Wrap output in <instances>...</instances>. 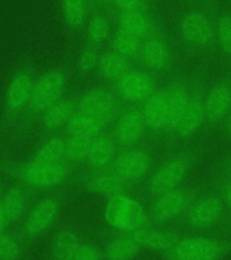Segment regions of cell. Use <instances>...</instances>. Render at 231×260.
Returning <instances> with one entry per match:
<instances>
[{
  "instance_id": "cell-22",
  "label": "cell",
  "mask_w": 231,
  "mask_h": 260,
  "mask_svg": "<svg viewBox=\"0 0 231 260\" xmlns=\"http://www.w3.org/2000/svg\"><path fill=\"white\" fill-rule=\"evenodd\" d=\"M116 146L111 138L98 135L90 141L87 162L94 170H105L114 162Z\"/></svg>"
},
{
  "instance_id": "cell-28",
  "label": "cell",
  "mask_w": 231,
  "mask_h": 260,
  "mask_svg": "<svg viewBox=\"0 0 231 260\" xmlns=\"http://www.w3.org/2000/svg\"><path fill=\"white\" fill-rule=\"evenodd\" d=\"M141 246L137 242L132 236L118 237L111 240L104 251V258L110 260L131 259L138 256L141 251Z\"/></svg>"
},
{
  "instance_id": "cell-19",
  "label": "cell",
  "mask_w": 231,
  "mask_h": 260,
  "mask_svg": "<svg viewBox=\"0 0 231 260\" xmlns=\"http://www.w3.org/2000/svg\"><path fill=\"white\" fill-rule=\"evenodd\" d=\"M36 78L27 69L20 70L8 83L5 96V105L10 113H18L31 102Z\"/></svg>"
},
{
  "instance_id": "cell-11",
  "label": "cell",
  "mask_w": 231,
  "mask_h": 260,
  "mask_svg": "<svg viewBox=\"0 0 231 260\" xmlns=\"http://www.w3.org/2000/svg\"><path fill=\"white\" fill-rule=\"evenodd\" d=\"M230 114L231 73L206 90L203 130L220 127Z\"/></svg>"
},
{
  "instance_id": "cell-43",
  "label": "cell",
  "mask_w": 231,
  "mask_h": 260,
  "mask_svg": "<svg viewBox=\"0 0 231 260\" xmlns=\"http://www.w3.org/2000/svg\"><path fill=\"white\" fill-rule=\"evenodd\" d=\"M222 227L224 228V230H225V231H227V232H231V219L226 220Z\"/></svg>"
},
{
  "instance_id": "cell-3",
  "label": "cell",
  "mask_w": 231,
  "mask_h": 260,
  "mask_svg": "<svg viewBox=\"0 0 231 260\" xmlns=\"http://www.w3.org/2000/svg\"><path fill=\"white\" fill-rule=\"evenodd\" d=\"M203 187L184 184L152 199L148 211L150 224L161 227L176 228Z\"/></svg>"
},
{
  "instance_id": "cell-13",
  "label": "cell",
  "mask_w": 231,
  "mask_h": 260,
  "mask_svg": "<svg viewBox=\"0 0 231 260\" xmlns=\"http://www.w3.org/2000/svg\"><path fill=\"white\" fill-rule=\"evenodd\" d=\"M67 84V75L61 69L50 70L36 80L29 108L36 113L44 112L61 100Z\"/></svg>"
},
{
  "instance_id": "cell-39",
  "label": "cell",
  "mask_w": 231,
  "mask_h": 260,
  "mask_svg": "<svg viewBox=\"0 0 231 260\" xmlns=\"http://www.w3.org/2000/svg\"><path fill=\"white\" fill-rule=\"evenodd\" d=\"M149 0H115L114 6L119 13L149 9Z\"/></svg>"
},
{
  "instance_id": "cell-6",
  "label": "cell",
  "mask_w": 231,
  "mask_h": 260,
  "mask_svg": "<svg viewBox=\"0 0 231 260\" xmlns=\"http://www.w3.org/2000/svg\"><path fill=\"white\" fill-rule=\"evenodd\" d=\"M138 59L150 73L162 80L175 73V45L166 27L143 40Z\"/></svg>"
},
{
  "instance_id": "cell-24",
  "label": "cell",
  "mask_w": 231,
  "mask_h": 260,
  "mask_svg": "<svg viewBox=\"0 0 231 260\" xmlns=\"http://www.w3.org/2000/svg\"><path fill=\"white\" fill-rule=\"evenodd\" d=\"M61 15L67 27L80 31L89 19V0H61Z\"/></svg>"
},
{
  "instance_id": "cell-40",
  "label": "cell",
  "mask_w": 231,
  "mask_h": 260,
  "mask_svg": "<svg viewBox=\"0 0 231 260\" xmlns=\"http://www.w3.org/2000/svg\"><path fill=\"white\" fill-rule=\"evenodd\" d=\"M218 171L219 175H225L231 178V154L220 160L218 165Z\"/></svg>"
},
{
  "instance_id": "cell-21",
  "label": "cell",
  "mask_w": 231,
  "mask_h": 260,
  "mask_svg": "<svg viewBox=\"0 0 231 260\" xmlns=\"http://www.w3.org/2000/svg\"><path fill=\"white\" fill-rule=\"evenodd\" d=\"M84 186L89 191L102 196H115L123 193L126 183L115 172L95 170L84 179Z\"/></svg>"
},
{
  "instance_id": "cell-36",
  "label": "cell",
  "mask_w": 231,
  "mask_h": 260,
  "mask_svg": "<svg viewBox=\"0 0 231 260\" xmlns=\"http://www.w3.org/2000/svg\"><path fill=\"white\" fill-rule=\"evenodd\" d=\"M21 254V247L16 239L0 232V259H16Z\"/></svg>"
},
{
  "instance_id": "cell-27",
  "label": "cell",
  "mask_w": 231,
  "mask_h": 260,
  "mask_svg": "<svg viewBox=\"0 0 231 260\" xmlns=\"http://www.w3.org/2000/svg\"><path fill=\"white\" fill-rule=\"evenodd\" d=\"M97 69L104 79L116 82L131 68L129 60L111 51L101 55Z\"/></svg>"
},
{
  "instance_id": "cell-26",
  "label": "cell",
  "mask_w": 231,
  "mask_h": 260,
  "mask_svg": "<svg viewBox=\"0 0 231 260\" xmlns=\"http://www.w3.org/2000/svg\"><path fill=\"white\" fill-rule=\"evenodd\" d=\"M81 245V239L76 232L62 230L53 238L51 253L55 259H74Z\"/></svg>"
},
{
  "instance_id": "cell-18",
  "label": "cell",
  "mask_w": 231,
  "mask_h": 260,
  "mask_svg": "<svg viewBox=\"0 0 231 260\" xmlns=\"http://www.w3.org/2000/svg\"><path fill=\"white\" fill-rule=\"evenodd\" d=\"M60 203L54 197L41 200L24 220L23 232L28 238H36L45 233L58 218Z\"/></svg>"
},
{
  "instance_id": "cell-45",
  "label": "cell",
  "mask_w": 231,
  "mask_h": 260,
  "mask_svg": "<svg viewBox=\"0 0 231 260\" xmlns=\"http://www.w3.org/2000/svg\"><path fill=\"white\" fill-rule=\"evenodd\" d=\"M191 2H194L197 4H204V3H208V2H211V0H190Z\"/></svg>"
},
{
  "instance_id": "cell-37",
  "label": "cell",
  "mask_w": 231,
  "mask_h": 260,
  "mask_svg": "<svg viewBox=\"0 0 231 260\" xmlns=\"http://www.w3.org/2000/svg\"><path fill=\"white\" fill-rule=\"evenodd\" d=\"M215 187L216 190L219 192L220 198L222 200L224 206L227 211V219H231V178L225 175H219L216 179L215 182L212 184ZM225 220V221H226ZM225 223V222H224Z\"/></svg>"
},
{
  "instance_id": "cell-12",
  "label": "cell",
  "mask_w": 231,
  "mask_h": 260,
  "mask_svg": "<svg viewBox=\"0 0 231 260\" xmlns=\"http://www.w3.org/2000/svg\"><path fill=\"white\" fill-rule=\"evenodd\" d=\"M17 175L23 183L37 189H48L63 183L69 169L62 162H47L32 160L18 168Z\"/></svg>"
},
{
  "instance_id": "cell-8",
  "label": "cell",
  "mask_w": 231,
  "mask_h": 260,
  "mask_svg": "<svg viewBox=\"0 0 231 260\" xmlns=\"http://www.w3.org/2000/svg\"><path fill=\"white\" fill-rule=\"evenodd\" d=\"M105 219L111 227L125 233L150 224L148 211L140 202L124 193L110 197L105 207Z\"/></svg>"
},
{
  "instance_id": "cell-46",
  "label": "cell",
  "mask_w": 231,
  "mask_h": 260,
  "mask_svg": "<svg viewBox=\"0 0 231 260\" xmlns=\"http://www.w3.org/2000/svg\"><path fill=\"white\" fill-rule=\"evenodd\" d=\"M1 194H2V186L0 184V197H1Z\"/></svg>"
},
{
  "instance_id": "cell-17",
  "label": "cell",
  "mask_w": 231,
  "mask_h": 260,
  "mask_svg": "<svg viewBox=\"0 0 231 260\" xmlns=\"http://www.w3.org/2000/svg\"><path fill=\"white\" fill-rule=\"evenodd\" d=\"M146 133L141 108L131 107L119 115L115 127V137L120 146L133 147L141 142Z\"/></svg>"
},
{
  "instance_id": "cell-14",
  "label": "cell",
  "mask_w": 231,
  "mask_h": 260,
  "mask_svg": "<svg viewBox=\"0 0 231 260\" xmlns=\"http://www.w3.org/2000/svg\"><path fill=\"white\" fill-rule=\"evenodd\" d=\"M154 168V155L150 149L143 147H133L124 152L114 162V172L126 183L148 177Z\"/></svg>"
},
{
  "instance_id": "cell-23",
  "label": "cell",
  "mask_w": 231,
  "mask_h": 260,
  "mask_svg": "<svg viewBox=\"0 0 231 260\" xmlns=\"http://www.w3.org/2000/svg\"><path fill=\"white\" fill-rule=\"evenodd\" d=\"M76 112V106L69 100H60L43 112L42 123L45 129L56 130L67 125Z\"/></svg>"
},
{
  "instance_id": "cell-29",
  "label": "cell",
  "mask_w": 231,
  "mask_h": 260,
  "mask_svg": "<svg viewBox=\"0 0 231 260\" xmlns=\"http://www.w3.org/2000/svg\"><path fill=\"white\" fill-rule=\"evenodd\" d=\"M26 194L19 186H13L2 195L0 206L9 221H16L24 214L26 208Z\"/></svg>"
},
{
  "instance_id": "cell-7",
  "label": "cell",
  "mask_w": 231,
  "mask_h": 260,
  "mask_svg": "<svg viewBox=\"0 0 231 260\" xmlns=\"http://www.w3.org/2000/svg\"><path fill=\"white\" fill-rule=\"evenodd\" d=\"M204 77L201 79L192 92L190 102L174 129L167 136L163 146L167 152L177 148L179 144L193 137L204 126V100L207 90Z\"/></svg>"
},
{
  "instance_id": "cell-9",
  "label": "cell",
  "mask_w": 231,
  "mask_h": 260,
  "mask_svg": "<svg viewBox=\"0 0 231 260\" xmlns=\"http://www.w3.org/2000/svg\"><path fill=\"white\" fill-rule=\"evenodd\" d=\"M142 112L146 132L154 141L163 144L170 126V104L167 81H162L158 89L142 104Z\"/></svg>"
},
{
  "instance_id": "cell-42",
  "label": "cell",
  "mask_w": 231,
  "mask_h": 260,
  "mask_svg": "<svg viewBox=\"0 0 231 260\" xmlns=\"http://www.w3.org/2000/svg\"><path fill=\"white\" fill-rule=\"evenodd\" d=\"M8 220L7 217L5 215L4 211L0 206V232L4 231L5 228L8 225Z\"/></svg>"
},
{
  "instance_id": "cell-2",
  "label": "cell",
  "mask_w": 231,
  "mask_h": 260,
  "mask_svg": "<svg viewBox=\"0 0 231 260\" xmlns=\"http://www.w3.org/2000/svg\"><path fill=\"white\" fill-rule=\"evenodd\" d=\"M202 151L195 146L175 148L167 152L166 158L154 167L146 183V193L154 199L183 184L197 167Z\"/></svg>"
},
{
  "instance_id": "cell-31",
  "label": "cell",
  "mask_w": 231,
  "mask_h": 260,
  "mask_svg": "<svg viewBox=\"0 0 231 260\" xmlns=\"http://www.w3.org/2000/svg\"><path fill=\"white\" fill-rule=\"evenodd\" d=\"M143 40L121 30H118L114 35L112 47L115 53L126 58L127 60L138 58Z\"/></svg>"
},
{
  "instance_id": "cell-1",
  "label": "cell",
  "mask_w": 231,
  "mask_h": 260,
  "mask_svg": "<svg viewBox=\"0 0 231 260\" xmlns=\"http://www.w3.org/2000/svg\"><path fill=\"white\" fill-rule=\"evenodd\" d=\"M219 13L211 2L200 4L180 17L178 36L183 50L190 54L211 53L217 48Z\"/></svg>"
},
{
  "instance_id": "cell-16",
  "label": "cell",
  "mask_w": 231,
  "mask_h": 260,
  "mask_svg": "<svg viewBox=\"0 0 231 260\" xmlns=\"http://www.w3.org/2000/svg\"><path fill=\"white\" fill-rule=\"evenodd\" d=\"M141 248L158 253L161 256L173 248L184 234L177 228L161 227L149 224L128 233Z\"/></svg>"
},
{
  "instance_id": "cell-5",
  "label": "cell",
  "mask_w": 231,
  "mask_h": 260,
  "mask_svg": "<svg viewBox=\"0 0 231 260\" xmlns=\"http://www.w3.org/2000/svg\"><path fill=\"white\" fill-rule=\"evenodd\" d=\"M227 218V211L215 187L203 188L191 203L183 218L182 225L197 233H204L222 227Z\"/></svg>"
},
{
  "instance_id": "cell-44",
  "label": "cell",
  "mask_w": 231,
  "mask_h": 260,
  "mask_svg": "<svg viewBox=\"0 0 231 260\" xmlns=\"http://www.w3.org/2000/svg\"><path fill=\"white\" fill-rule=\"evenodd\" d=\"M102 4L106 5V6H114L115 0H100Z\"/></svg>"
},
{
  "instance_id": "cell-38",
  "label": "cell",
  "mask_w": 231,
  "mask_h": 260,
  "mask_svg": "<svg viewBox=\"0 0 231 260\" xmlns=\"http://www.w3.org/2000/svg\"><path fill=\"white\" fill-rule=\"evenodd\" d=\"M104 258V252L90 244L81 243L74 259L101 260Z\"/></svg>"
},
{
  "instance_id": "cell-15",
  "label": "cell",
  "mask_w": 231,
  "mask_h": 260,
  "mask_svg": "<svg viewBox=\"0 0 231 260\" xmlns=\"http://www.w3.org/2000/svg\"><path fill=\"white\" fill-rule=\"evenodd\" d=\"M77 107L79 111L107 124L119 116L120 104L117 95L112 91L104 88H94L81 95Z\"/></svg>"
},
{
  "instance_id": "cell-10",
  "label": "cell",
  "mask_w": 231,
  "mask_h": 260,
  "mask_svg": "<svg viewBox=\"0 0 231 260\" xmlns=\"http://www.w3.org/2000/svg\"><path fill=\"white\" fill-rule=\"evenodd\" d=\"M167 80L160 79L154 73L129 69L116 81V90L118 96L125 102L143 104L158 89L162 81Z\"/></svg>"
},
{
  "instance_id": "cell-41",
  "label": "cell",
  "mask_w": 231,
  "mask_h": 260,
  "mask_svg": "<svg viewBox=\"0 0 231 260\" xmlns=\"http://www.w3.org/2000/svg\"><path fill=\"white\" fill-rule=\"evenodd\" d=\"M219 128H221L226 137L231 140V114L225 119V121L222 123Z\"/></svg>"
},
{
  "instance_id": "cell-25",
  "label": "cell",
  "mask_w": 231,
  "mask_h": 260,
  "mask_svg": "<svg viewBox=\"0 0 231 260\" xmlns=\"http://www.w3.org/2000/svg\"><path fill=\"white\" fill-rule=\"evenodd\" d=\"M104 126L101 120L78 110L67 124V130L71 136L91 139L102 134Z\"/></svg>"
},
{
  "instance_id": "cell-47",
  "label": "cell",
  "mask_w": 231,
  "mask_h": 260,
  "mask_svg": "<svg viewBox=\"0 0 231 260\" xmlns=\"http://www.w3.org/2000/svg\"><path fill=\"white\" fill-rule=\"evenodd\" d=\"M154 1H157V0H149V2H154Z\"/></svg>"
},
{
  "instance_id": "cell-30",
  "label": "cell",
  "mask_w": 231,
  "mask_h": 260,
  "mask_svg": "<svg viewBox=\"0 0 231 260\" xmlns=\"http://www.w3.org/2000/svg\"><path fill=\"white\" fill-rule=\"evenodd\" d=\"M112 25L108 16L96 13L89 17L86 24V38L89 45L97 47L111 37Z\"/></svg>"
},
{
  "instance_id": "cell-34",
  "label": "cell",
  "mask_w": 231,
  "mask_h": 260,
  "mask_svg": "<svg viewBox=\"0 0 231 260\" xmlns=\"http://www.w3.org/2000/svg\"><path fill=\"white\" fill-rule=\"evenodd\" d=\"M91 139L71 136V138L66 140L65 157L73 162L86 161L89 154Z\"/></svg>"
},
{
  "instance_id": "cell-32",
  "label": "cell",
  "mask_w": 231,
  "mask_h": 260,
  "mask_svg": "<svg viewBox=\"0 0 231 260\" xmlns=\"http://www.w3.org/2000/svg\"><path fill=\"white\" fill-rule=\"evenodd\" d=\"M65 139L58 137L50 138L42 144L34 160L47 162H62V159L65 157Z\"/></svg>"
},
{
  "instance_id": "cell-33",
  "label": "cell",
  "mask_w": 231,
  "mask_h": 260,
  "mask_svg": "<svg viewBox=\"0 0 231 260\" xmlns=\"http://www.w3.org/2000/svg\"><path fill=\"white\" fill-rule=\"evenodd\" d=\"M217 48L231 61V10L219 14L217 22Z\"/></svg>"
},
{
  "instance_id": "cell-4",
  "label": "cell",
  "mask_w": 231,
  "mask_h": 260,
  "mask_svg": "<svg viewBox=\"0 0 231 260\" xmlns=\"http://www.w3.org/2000/svg\"><path fill=\"white\" fill-rule=\"evenodd\" d=\"M231 253V240L224 237L197 233L184 235L173 248L161 255L174 260L219 259Z\"/></svg>"
},
{
  "instance_id": "cell-35",
  "label": "cell",
  "mask_w": 231,
  "mask_h": 260,
  "mask_svg": "<svg viewBox=\"0 0 231 260\" xmlns=\"http://www.w3.org/2000/svg\"><path fill=\"white\" fill-rule=\"evenodd\" d=\"M100 54L96 46L89 45L81 50L78 56L77 66L79 71L82 73H89L97 68Z\"/></svg>"
},
{
  "instance_id": "cell-20",
  "label": "cell",
  "mask_w": 231,
  "mask_h": 260,
  "mask_svg": "<svg viewBox=\"0 0 231 260\" xmlns=\"http://www.w3.org/2000/svg\"><path fill=\"white\" fill-rule=\"evenodd\" d=\"M166 27L152 14L150 9L135 10L119 14L118 29L127 32L141 40Z\"/></svg>"
}]
</instances>
